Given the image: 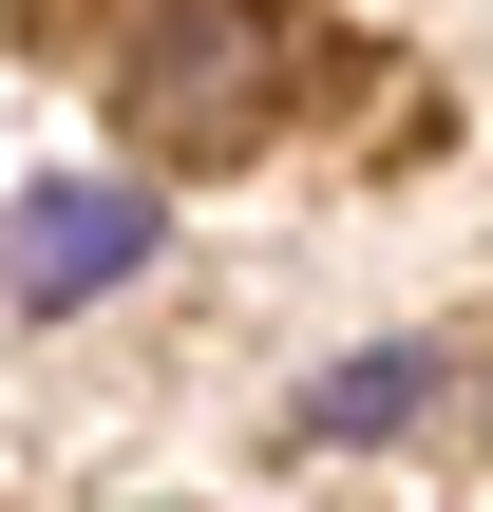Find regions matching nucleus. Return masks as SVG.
Segmentation results:
<instances>
[{
    "instance_id": "3",
    "label": "nucleus",
    "mask_w": 493,
    "mask_h": 512,
    "mask_svg": "<svg viewBox=\"0 0 493 512\" xmlns=\"http://www.w3.org/2000/svg\"><path fill=\"white\" fill-rule=\"evenodd\" d=\"M418 399H437V342H380V361H342V380L304 399V437H399Z\"/></svg>"
},
{
    "instance_id": "2",
    "label": "nucleus",
    "mask_w": 493,
    "mask_h": 512,
    "mask_svg": "<svg viewBox=\"0 0 493 512\" xmlns=\"http://www.w3.org/2000/svg\"><path fill=\"white\" fill-rule=\"evenodd\" d=\"M133 266H152V190H133V171H57V190H19V228H0V285H19L38 323L114 304Z\"/></svg>"
},
{
    "instance_id": "1",
    "label": "nucleus",
    "mask_w": 493,
    "mask_h": 512,
    "mask_svg": "<svg viewBox=\"0 0 493 512\" xmlns=\"http://www.w3.org/2000/svg\"><path fill=\"white\" fill-rule=\"evenodd\" d=\"M114 114H133L171 171H228V152L285 114V19H266V0H152L133 57H114Z\"/></svg>"
}]
</instances>
